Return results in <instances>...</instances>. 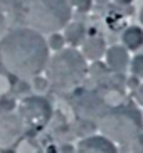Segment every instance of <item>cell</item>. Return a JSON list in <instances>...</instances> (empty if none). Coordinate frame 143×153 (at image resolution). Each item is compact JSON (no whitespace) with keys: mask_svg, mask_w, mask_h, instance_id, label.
<instances>
[{"mask_svg":"<svg viewBox=\"0 0 143 153\" xmlns=\"http://www.w3.org/2000/svg\"><path fill=\"white\" fill-rule=\"evenodd\" d=\"M49 57L51 51L45 37L27 25L9 30L0 41V61L4 68L22 79L40 76L47 68Z\"/></svg>","mask_w":143,"mask_h":153,"instance_id":"6da1fadb","label":"cell"},{"mask_svg":"<svg viewBox=\"0 0 143 153\" xmlns=\"http://www.w3.org/2000/svg\"><path fill=\"white\" fill-rule=\"evenodd\" d=\"M45 74L52 88L59 91H76L88 76V61L79 49L64 47L49 57Z\"/></svg>","mask_w":143,"mask_h":153,"instance_id":"7a4b0ae2","label":"cell"},{"mask_svg":"<svg viewBox=\"0 0 143 153\" xmlns=\"http://www.w3.org/2000/svg\"><path fill=\"white\" fill-rule=\"evenodd\" d=\"M72 9L67 0H25L24 20L42 36L61 32L71 22Z\"/></svg>","mask_w":143,"mask_h":153,"instance_id":"3957f363","label":"cell"},{"mask_svg":"<svg viewBox=\"0 0 143 153\" xmlns=\"http://www.w3.org/2000/svg\"><path fill=\"white\" fill-rule=\"evenodd\" d=\"M98 130L115 145L128 146L143 131V114L133 104H116L99 120Z\"/></svg>","mask_w":143,"mask_h":153,"instance_id":"277c9868","label":"cell"},{"mask_svg":"<svg viewBox=\"0 0 143 153\" xmlns=\"http://www.w3.org/2000/svg\"><path fill=\"white\" fill-rule=\"evenodd\" d=\"M71 106L77 120H88L96 125L111 108L99 89H76L71 99Z\"/></svg>","mask_w":143,"mask_h":153,"instance_id":"5b68a950","label":"cell"},{"mask_svg":"<svg viewBox=\"0 0 143 153\" xmlns=\"http://www.w3.org/2000/svg\"><path fill=\"white\" fill-rule=\"evenodd\" d=\"M52 113L54 111L51 101L39 94L24 98L17 109V114L20 116L24 126L32 131H39L44 126H47V123L52 118Z\"/></svg>","mask_w":143,"mask_h":153,"instance_id":"8992f818","label":"cell"},{"mask_svg":"<svg viewBox=\"0 0 143 153\" xmlns=\"http://www.w3.org/2000/svg\"><path fill=\"white\" fill-rule=\"evenodd\" d=\"M25 126L17 113H0V150L12 148L22 138Z\"/></svg>","mask_w":143,"mask_h":153,"instance_id":"52a82bcc","label":"cell"},{"mask_svg":"<svg viewBox=\"0 0 143 153\" xmlns=\"http://www.w3.org/2000/svg\"><path fill=\"white\" fill-rule=\"evenodd\" d=\"M74 150L76 153H120L116 145L103 135H91L81 138Z\"/></svg>","mask_w":143,"mask_h":153,"instance_id":"ba28073f","label":"cell"},{"mask_svg":"<svg viewBox=\"0 0 143 153\" xmlns=\"http://www.w3.org/2000/svg\"><path fill=\"white\" fill-rule=\"evenodd\" d=\"M130 51H126L123 45L116 44L106 49L104 54V64L113 74H125L130 68Z\"/></svg>","mask_w":143,"mask_h":153,"instance_id":"9c48e42d","label":"cell"},{"mask_svg":"<svg viewBox=\"0 0 143 153\" xmlns=\"http://www.w3.org/2000/svg\"><path fill=\"white\" fill-rule=\"evenodd\" d=\"M106 42L101 36L94 34V36L86 37V41L81 45V54L86 61H91V62H96V61H101L106 54Z\"/></svg>","mask_w":143,"mask_h":153,"instance_id":"30bf717a","label":"cell"},{"mask_svg":"<svg viewBox=\"0 0 143 153\" xmlns=\"http://www.w3.org/2000/svg\"><path fill=\"white\" fill-rule=\"evenodd\" d=\"M63 36H64V41H66V45L69 47H81L83 42L86 41L88 37V32H86V27L83 22H69L66 27L63 29Z\"/></svg>","mask_w":143,"mask_h":153,"instance_id":"8fae6325","label":"cell"},{"mask_svg":"<svg viewBox=\"0 0 143 153\" xmlns=\"http://www.w3.org/2000/svg\"><path fill=\"white\" fill-rule=\"evenodd\" d=\"M121 45L126 51H138L143 45V27L128 25L121 32Z\"/></svg>","mask_w":143,"mask_h":153,"instance_id":"7c38bea8","label":"cell"},{"mask_svg":"<svg viewBox=\"0 0 143 153\" xmlns=\"http://www.w3.org/2000/svg\"><path fill=\"white\" fill-rule=\"evenodd\" d=\"M88 74H89V77H93V81H98V84H104V82L111 77L113 72L106 68L104 62L96 61V62H93L89 68H88Z\"/></svg>","mask_w":143,"mask_h":153,"instance_id":"4fadbf2b","label":"cell"},{"mask_svg":"<svg viewBox=\"0 0 143 153\" xmlns=\"http://www.w3.org/2000/svg\"><path fill=\"white\" fill-rule=\"evenodd\" d=\"M45 42H47V47H49V51H54V52L63 51L64 47H66V41H64V36L61 34V32L49 34V36L45 37Z\"/></svg>","mask_w":143,"mask_h":153,"instance_id":"5bb4252c","label":"cell"},{"mask_svg":"<svg viewBox=\"0 0 143 153\" xmlns=\"http://www.w3.org/2000/svg\"><path fill=\"white\" fill-rule=\"evenodd\" d=\"M96 128H98V125L93 123V121H88V120H77V123H76V133L81 138L94 135Z\"/></svg>","mask_w":143,"mask_h":153,"instance_id":"9a60e30c","label":"cell"},{"mask_svg":"<svg viewBox=\"0 0 143 153\" xmlns=\"http://www.w3.org/2000/svg\"><path fill=\"white\" fill-rule=\"evenodd\" d=\"M130 72L136 79H143V54H136L130 61Z\"/></svg>","mask_w":143,"mask_h":153,"instance_id":"2e32d148","label":"cell"},{"mask_svg":"<svg viewBox=\"0 0 143 153\" xmlns=\"http://www.w3.org/2000/svg\"><path fill=\"white\" fill-rule=\"evenodd\" d=\"M72 10H76L79 14H88L93 9V0H67Z\"/></svg>","mask_w":143,"mask_h":153,"instance_id":"e0dca14e","label":"cell"},{"mask_svg":"<svg viewBox=\"0 0 143 153\" xmlns=\"http://www.w3.org/2000/svg\"><path fill=\"white\" fill-rule=\"evenodd\" d=\"M128 148H130L131 153H143V131L128 145Z\"/></svg>","mask_w":143,"mask_h":153,"instance_id":"ac0fdd59","label":"cell"},{"mask_svg":"<svg viewBox=\"0 0 143 153\" xmlns=\"http://www.w3.org/2000/svg\"><path fill=\"white\" fill-rule=\"evenodd\" d=\"M133 96H135V101L138 103V106L143 108V82H140V84L133 89Z\"/></svg>","mask_w":143,"mask_h":153,"instance_id":"d6986e66","label":"cell"},{"mask_svg":"<svg viewBox=\"0 0 143 153\" xmlns=\"http://www.w3.org/2000/svg\"><path fill=\"white\" fill-rule=\"evenodd\" d=\"M7 17H5L4 12H0V41L4 39V36L7 34Z\"/></svg>","mask_w":143,"mask_h":153,"instance_id":"ffe728a7","label":"cell"},{"mask_svg":"<svg viewBox=\"0 0 143 153\" xmlns=\"http://www.w3.org/2000/svg\"><path fill=\"white\" fill-rule=\"evenodd\" d=\"M116 5H120V7H128V5L133 4V0H113Z\"/></svg>","mask_w":143,"mask_h":153,"instance_id":"44dd1931","label":"cell"},{"mask_svg":"<svg viewBox=\"0 0 143 153\" xmlns=\"http://www.w3.org/2000/svg\"><path fill=\"white\" fill-rule=\"evenodd\" d=\"M111 0H93V5H98V7H103V5H108Z\"/></svg>","mask_w":143,"mask_h":153,"instance_id":"7402d4cb","label":"cell"},{"mask_svg":"<svg viewBox=\"0 0 143 153\" xmlns=\"http://www.w3.org/2000/svg\"><path fill=\"white\" fill-rule=\"evenodd\" d=\"M5 2H7V0H0V12L5 10Z\"/></svg>","mask_w":143,"mask_h":153,"instance_id":"603a6c76","label":"cell"},{"mask_svg":"<svg viewBox=\"0 0 143 153\" xmlns=\"http://www.w3.org/2000/svg\"><path fill=\"white\" fill-rule=\"evenodd\" d=\"M0 153H17V152H13L12 148H5V150H2Z\"/></svg>","mask_w":143,"mask_h":153,"instance_id":"cb8c5ba5","label":"cell"},{"mask_svg":"<svg viewBox=\"0 0 143 153\" xmlns=\"http://www.w3.org/2000/svg\"><path fill=\"white\" fill-rule=\"evenodd\" d=\"M140 24H142V27H143V7L140 10Z\"/></svg>","mask_w":143,"mask_h":153,"instance_id":"d4e9b609","label":"cell"}]
</instances>
